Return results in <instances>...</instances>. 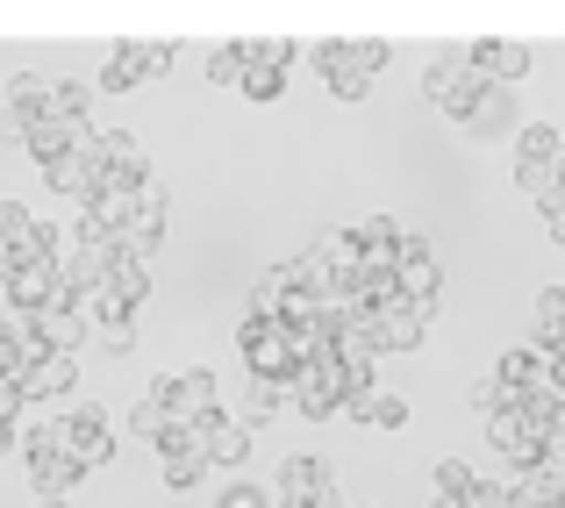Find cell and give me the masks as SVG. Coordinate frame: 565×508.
<instances>
[{"label":"cell","instance_id":"cell-25","mask_svg":"<svg viewBox=\"0 0 565 508\" xmlns=\"http://www.w3.org/2000/svg\"><path fill=\"white\" fill-rule=\"evenodd\" d=\"M565 158V137L552 123H523L515 129V172H530V166H558Z\"/></svg>","mask_w":565,"mask_h":508},{"label":"cell","instance_id":"cell-30","mask_svg":"<svg viewBox=\"0 0 565 508\" xmlns=\"http://www.w3.org/2000/svg\"><path fill=\"white\" fill-rule=\"evenodd\" d=\"M316 251L330 258V273L344 279V287L359 279V265H365V251H359V230H322V236H316Z\"/></svg>","mask_w":565,"mask_h":508},{"label":"cell","instance_id":"cell-21","mask_svg":"<svg viewBox=\"0 0 565 508\" xmlns=\"http://www.w3.org/2000/svg\"><path fill=\"white\" fill-rule=\"evenodd\" d=\"M72 387H79V358L51 351V358H36V372L22 380V401H65Z\"/></svg>","mask_w":565,"mask_h":508},{"label":"cell","instance_id":"cell-40","mask_svg":"<svg viewBox=\"0 0 565 508\" xmlns=\"http://www.w3.org/2000/svg\"><path fill=\"white\" fill-rule=\"evenodd\" d=\"M65 230H57V222H43L36 215V230H29V244H22V258H43V265H65Z\"/></svg>","mask_w":565,"mask_h":508},{"label":"cell","instance_id":"cell-27","mask_svg":"<svg viewBox=\"0 0 565 508\" xmlns=\"http://www.w3.org/2000/svg\"><path fill=\"white\" fill-rule=\"evenodd\" d=\"M43 179H51L57 193H72L79 208H94V193H100V158H57Z\"/></svg>","mask_w":565,"mask_h":508},{"label":"cell","instance_id":"cell-53","mask_svg":"<svg viewBox=\"0 0 565 508\" xmlns=\"http://www.w3.org/2000/svg\"><path fill=\"white\" fill-rule=\"evenodd\" d=\"M351 508H373V501H351Z\"/></svg>","mask_w":565,"mask_h":508},{"label":"cell","instance_id":"cell-9","mask_svg":"<svg viewBox=\"0 0 565 508\" xmlns=\"http://www.w3.org/2000/svg\"><path fill=\"white\" fill-rule=\"evenodd\" d=\"M337 495V480H330V466L322 458H287V466L273 473V508H322Z\"/></svg>","mask_w":565,"mask_h":508},{"label":"cell","instance_id":"cell-4","mask_svg":"<svg viewBox=\"0 0 565 508\" xmlns=\"http://www.w3.org/2000/svg\"><path fill=\"white\" fill-rule=\"evenodd\" d=\"M57 444H65L72 458H86V466H108V458L122 452L115 415L100 409V401H72V409H57Z\"/></svg>","mask_w":565,"mask_h":508},{"label":"cell","instance_id":"cell-14","mask_svg":"<svg viewBox=\"0 0 565 508\" xmlns=\"http://www.w3.org/2000/svg\"><path fill=\"white\" fill-rule=\"evenodd\" d=\"M429 330V301H386L373 308V343H380V358H394V351H415Z\"/></svg>","mask_w":565,"mask_h":508},{"label":"cell","instance_id":"cell-50","mask_svg":"<svg viewBox=\"0 0 565 508\" xmlns=\"http://www.w3.org/2000/svg\"><path fill=\"white\" fill-rule=\"evenodd\" d=\"M36 508H72V495H36Z\"/></svg>","mask_w":565,"mask_h":508},{"label":"cell","instance_id":"cell-18","mask_svg":"<svg viewBox=\"0 0 565 508\" xmlns=\"http://www.w3.org/2000/svg\"><path fill=\"white\" fill-rule=\"evenodd\" d=\"M22 458H29V487H36V495H72V487L94 473L86 458H72L65 444H51V452H22Z\"/></svg>","mask_w":565,"mask_h":508},{"label":"cell","instance_id":"cell-37","mask_svg":"<svg viewBox=\"0 0 565 508\" xmlns=\"http://www.w3.org/2000/svg\"><path fill=\"white\" fill-rule=\"evenodd\" d=\"M279 409H287V387H273V380H244V423H250V430L273 423Z\"/></svg>","mask_w":565,"mask_h":508},{"label":"cell","instance_id":"cell-35","mask_svg":"<svg viewBox=\"0 0 565 508\" xmlns=\"http://www.w3.org/2000/svg\"><path fill=\"white\" fill-rule=\"evenodd\" d=\"M86 108H94V86L86 80H57L51 86V123H94Z\"/></svg>","mask_w":565,"mask_h":508},{"label":"cell","instance_id":"cell-26","mask_svg":"<svg viewBox=\"0 0 565 508\" xmlns=\"http://www.w3.org/2000/svg\"><path fill=\"white\" fill-rule=\"evenodd\" d=\"M351 423H365V430H408V394H386V387H373V394L351 401Z\"/></svg>","mask_w":565,"mask_h":508},{"label":"cell","instance_id":"cell-15","mask_svg":"<svg viewBox=\"0 0 565 508\" xmlns=\"http://www.w3.org/2000/svg\"><path fill=\"white\" fill-rule=\"evenodd\" d=\"M308 57H316V72L330 80V94H337V100H365V94H373V80L351 65V36H322Z\"/></svg>","mask_w":565,"mask_h":508},{"label":"cell","instance_id":"cell-24","mask_svg":"<svg viewBox=\"0 0 565 508\" xmlns=\"http://www.w3.org/2000/svg\"><path fill=\"white\" fill-rule=\"evenodd\" d=\"M244 458H250V423L215 415V430H207V466H215V473H236Z\"/></svg>","mask_w":565,"mask_h":508},{"label":"cell","instance_id":"cell-44","mask_svg":"<svg viewBox=\"0 0 565 508\" xmlns=\"http://www.w3.org/2000/svg\"><path fill=\"white\" fill-rule=\"evenodd\" d=\"M279 94H287V72H265V65L244 72V100H258V108H265V100H279Z\"/></svg>","mask_w":565,"mask_h":508},{"label":"cell","instance_id":"cell-1","mask_svg":"<svg viewBox=\"0 0 565 508\" xmlns=\"http://www.w3.org/2000/svg\"><path fill=\"white\" fill-rule=\"evenodd\" d=\"M487 94H494V80L472 65V43H451V51L429 57V72H423V100H429L437 115H451L458 129L480 115V100H487Z\"/></svg>","mask_w":565,"mask_h":508},{"label":"cell","instance_id":"cell-22","mask_svg":"<svg viewBox=\"0 0 565 508\" xmlns=\"http://www.w3.org/2000/svg\"><path fill=\"white\" fill-rule=\"evenodd\" d=\"M287 273H294V294H308V301H337V294H344V279L330 273V258H322L316 244H308V251H294V258H287Z\"/></svg>","mask_w":565,"mask_h":508},{"label":"cell","instance_id":"cell-45","mask_svg":"<svg viewBox=\"0 0 565 508\" xmlns=\"http://www.w3.org/2000/svg\"><path fill=\"white\" fill-rule=\"evenodd\" d=\"M215 508H273V495H265L258 480H230V487L215 495Z\"/></svg>","mask_w":565,"mask_h":508},{"label":"cell","instance_id":"cell-48","mask_svg":"<svg viewBox=\"0 0 565 508\" xmlns=\"http://www.w3.org/2000/svg\"><path fill=\"white\" fill-rule=\"evenodd\" d=\"M544 466H565V409H558V423H552V437H544Z\"/></svg>","mask_w":565,"mask_h":508},{"label":"cell","instance_id":"cell-47","mask_svg":"<svg viewBox=\"0 0 565 508\" xmlns=\"http://www.w3.org/2000/svg\"><path fill=\"white\" fill-rule=\"evenodd\" d=\"M22 409H29V401H22V387H8V380H0V423H22Z\"/></svg>","mask_w":565,"mask_h":508},{"label":"cell","instance_id":"cell-13","mask_svg":"<svg viewBox=\"0 0 565 508\" xmlns=\"http://www.w3.org/2000/svg\"><path fill=\"white\" fill-rule=\"evenodd\" d=\"M166 222H172V201H166V187H143L137 193V215H129V230H122V258H143L151 265V251L166 244Z\"/></svg>","mask_w":565,"mask_h":508},{"label":"cell","instance_id":"cell-33","mask_svg":"<svg viewBox=\"0 0 565 508\" xmlns=\"http://www.w3.org/2000/svg\"><path fill=\"white\" fill-rule=\"evenodd\" d=\"M143 294H151V265H143V258H115V273H108V301L143 308Z\"/></svg>","mask_w":565,"mask_h":508},{"label":"cell","instance_id":"cell-8","mask_svg":"<svg viewBox=\"0 0 565 508\" xmlns=\"http://www.w3.org/2000/svg\"><path fill=\"white\" fill-rule=\"evenodd\" d=\"M57 265H43V258H14L8 273H0V301H8V316H36L43 301H57Z\"/></svg>","mask_w":565,"mask_h":508},{"label":"cell","instance_id":"cell-51","mask_svg":"<svg viewBox=\"0 0 565 508\" xmlns=\"http://www.w3.org/2000/svg\"><path fill=\"white\" fill-rule=\"evenodd\" d=\"M8 444H22V437H14V423H0V452H8Z\"/></svg>","mask_w":565,"mask_h":508},{"label":"cell","instance_id":"cell-5","mask_svg":"<svg viewBox=\"0 0 565 508\" xmlns=\"http://www.w3.org/2000/svg\"><path fill=\"white\" fill-rule=\"evenodd\" d=\"M180 65V51H172V43H115L108 51V65H100V94H129V86H143V80H166V72Z\"/></svg>","mask_w":565,"mask_h":508},{"label":"cell","instance_id":"cell-23","mask_svg":"<svg viewBox=\"0 0 565 508\" xmlns=\"http://www.w3.org/2000/svg\"><path fill=\"white\" fill-rule=\"evenodd\" d=\"M509 508H558V473L552 466H523V473H509Z\"/></svg>","mask_w":565,"mask_h":508},{"label":"cell","instance_id":"cell-28","mask_svg":"<svg viewBox=\"0 0 565 508\" xmlns=\"http://www.w3.org/2000/svg\"><path fill=\"white\" fill-rule=\"evenodd\" d=\"M401 236H408V230H401L394 215H365V222H359V251H365V265H394V258H401Z\"/></svg>","mask_w":565,"mask_h":508},{"label":"cell","instance_id":"cell-43","mask_svg":"<svg viewBox=\"0 0 565 508\" xmlns=\"http://www.w3.org/2000/svg\"><path fill=\"white\" fill-rule=\"evenodd\" d=\"M386 57H394V43L386 36H351V65L373 80V72H386Z\"/></svg>","mask_w":565,"mask_h":508},{"label":"cell","instance_id":"cell-19","mask_svg":"<svg viewBox=\"0 0 565 508\" xmlns=\"http://www.w3.org/2000/svg\"><path fill=\"white\" fill-rule=\"evenodd\" d=\"M472 65H480V72H487L494 86H515V80H530V65H537V57H530V43H509V36H480V43H472Z\"/></svg>","mask_w":565,"mask_h":508},{"label":"cell","instance_id":"cell-42","mask_svg":"<svg viewBox=\"0 0 565 508\" xmlns=\"http://www.w3.org/2000/svg\"><path fill=\"white\" fill-rule=\"evenodd\" d=\"M294 57H301L294 36H258L250 43V65H265V72H294Z\"/></svg>","mask_w":565,"mask_h":508},{"label":"cell","instance_id":"cell-7","mask_svg":"<svg viewBox=\"0 0 565 508\" xmlns=\"http://www.w3.org/2000/svg\"><path fill=\"white\" fill-rule=\"evenodd\" d=\"M544 437H552V430H544L530 409H509V415H494V423H487V444H494V452L509 458V473L544 466Z\"/></svg>","mask_w":565,"mask_h":508},{"label":"cell","instance_id":"cell-20","mask_svg":"<svg viewBox=\"0 0 565 508\" xmlns=\"http://www.w3.org/2000/svg\"><path fill=\"white\" fill-rule=\"evenodd\" d=\"M51 72H14V80H8V115H14V123H22V129H36V123H51Z\"/></svg>","mask_w":565,"mask_h":508},{"label":"cell","instance_id":"cell-32","mask_svg":"<svg viewBox=\"0 0 565 508\" xmlns=\"http://www.w3.org/2000/svg\"><path fill=\"white\" fill-rule=\"evenodd\" d=\"M530 330H537V351H558L565 337V287H544L537 308H530Z\"/></svg>","mask_w":565,"mask_h":508},{"label":"cell","instance_id":"cell-12","mask_svg":"<svg viewBox=\"0 0 565 508\" xmlns=\"http://www.w3.org/2000/svg\"><path fill=\"white\" fill-rule=\"evenodd\" d=\"M100 187H122V193H143L151 187V158L129 129H108L100 137Z\"/></svg>","mask_w":565,"mask_h":508},{"label":"cell","instance_id":"cell-29","mask_svg":"<svg viewBox=\"0 0 565 508\" xmlns=\"http://www.w3.org/2000/svg\"><path fill=\"white\" fill-rule=\"evenodd\" d=\"M515 129H523V123H515V100H509V86H494V94L480 100V115L466 123V137H515Z\"/></svg>","mask_w":565,"mask_h":508},{"label":"cell","instance_id":"cell-31","mask_svg":"<svg viewBox=\"0 0 565 508\" xmlns=\"http://www.w3.org/2000/svg\"><path fill=\"white\" fill-rule=\"evenodd\" d=\"M287 301H294V273L287 265H273V273H258V287H250V316H287Z\"/></svg>","mask_w":565,"mask_h":508},{"label":"cell","instance_id":"cell-54","mask_svg":"<svg viewBox=\"0 0 565 508\" xmlns=\"http://www.w3.org/2000/svg\"><path fill=\"white\" fill-rule=\"evenodd\" d=\"M558 179H565V158H558Z\"/></svg>","mask_w":565,"mask_h":508},{"label":"cell","instance_id":"cell-49","mask_svg":"<svg viewBox=\"0 0 565 508\" xmlns=\"http://www.w3.org/2000/svg\"><path fill=\"white\" fill-rule=\"evenodd\" d=\"M544 230H552V244H565V193H558L552 208H544Z\"/></svg>","mask_w":565,"mask_h":508},{"label":"cell","instance_id":"cell-6","mask_svg":"<svg viewBox=\"0 0 565 508\" xmlns=\"http://www.w3.org/2000/svg\"><path fill=\"white\" fill-rule=\"evenodd\" d=\"M151 401H166L172 423H201V415H215V372L207 366H186V372H158L151 380Z\"/></svg>","mask_w":565,"mask_h":508},{"label":"cell","instance_id":"cell-46","mask_svg":"<svg viewBox=\"0 0 565 508\" xmlns=\"http://www.w3.org/2000/svg\"><path fill=\"white\" fill-rule=\"evenodd\" d=\"M344 366V394L359 401V394H373V358H337Z\"/></svg>","mask_w":565,"mask_h":508},{"label":"cell","instance_id":"cell-3","mask_svg":"<svg viewBox=\"0 0 565 508\" xmlns=\"http://www.w3.org/2000/svg\"><path fill=\"white\" fill-rule=\"evenodd\" d=\"M287 409H301L308 423H322V415L351 409L344 366H337V343H330V351H308V358H301V372H294V387H287Z\"/></svg>","mask_w":565,"mask_h":508},{"label":"cell","instance_id":"cell-10","mask_svg":"<svg viewBox=\"0 0 565 508\" xmlns=\"http://www.w3.org/2000/svg\"><path fill=\"white\" fill-rule=\"evenodd\" d=\"M22 322L43 337V351H79V343L94 337V322L79 316V294H72V287H57V301H43L36 316H22Z\"/></svg>","mask_w":565,"mask_h":508},{"label":"cell","instance_id":"cell-17","mask_svg":"<svg viewBox=\"0 0 565 508\" xmlns=\"http://www.w3.org/2000/svg\"><path fill=\"white\" fill-rule=\"evenodd\" d=\"M36 358H51V351H43V337L29 330L22 316H0V380L22 387L29 372H36Z\"/></svg>","mask_w":565,"mask_h":508},{"label":"cell","instance_id":"cell-52","mask_svg":"<svg viewBox=\"0 0 565 508\" xmlns=\"http://www.w3.org/2000/svg\"><path fill=\"white\" fill-rule=\"evenodd\" d=\"M552 473H558V508H565V466H552Z\"/></svg>","mask_w":565,"mask_h":508},{"label":"cell","instance_id":"cell-39","mask_svg":"<svg viewBox=\"0 0 565 508\" xmlns=\"http://www.w3.org/2000/svg\"><path fill=\"white\" fill-rule=\"evenodd\" d=\"M29 230H36V215H29L22 201H14V193H0V244L14 251V258H22V244H29Z\"/></svg>","mask_w":565,"mask_h":508},{"label":"cell","instance_id":"cell-2","mask_svg":"<svg viewBox=\"0 0 565 508\" xmlns=\"http://www.w3.org/2000/svg\"><path fill=\"white\" fill-rule=\"evenodd\" d=\"M236 358L250 366V380H273V387H294V372H301V343H294V330L273 322V316L236 322Z\"/></svg>","mask_w":565,"mask_h":508},{"label":"cell","instance_id":"cell-36","mask_svg":"<svg viewBox=\"0 0 565 508\" xmlns=\"http://www.w3.org/2000/svg\"><path fill=\"white\" fill-rule=\"evenodd\" d=\"M244 72H250V43H215L207 51V80L215 86H244Z\"/></svg>","mask_w":565,"mask_h":508},{"label":"cell","instance_id":"cell-41","mask_svg":"<svg viewBox=\"0 0 565 508\" xmlns=\"http://www.w3.org/2000/svg\"><path fill=\"white\" fill-rule=\"evenodd\" d=\"M509 409H523V401H515L501 380H480V387H472V415H480V423H494V415H509Z\"/></svg>","mask_w":565,"mask_h":508},{"label":"cell","instance_id":"cell-11","mask_svg":"<svg viewBox=\"0 0 565 508\" xmlns=\"http://www.w3.org/2000/svg\"><path fill=\"white\" fill-rule=\"evenodd\" d=\"M394 287H401V301H429V308H437L444 265H437V251H429V236H401V258H394Z\"/></svg>","mask_w":565,"mask_h":508},{"label":"cell","instance_id":"cell-16","mask_svg":"<svg viewBox=\"0 0 565 508\" xmlns=\"http://www.w3.org/2000/svg\"><path fill=\"white\" fill-rule=\"evenodd\" d=\"M494 380L509 387L515 401H530V394H544L552 387V351H537V343H515V351H501V366H494Z\"/></svg>","mask_w":565,"mask_h":508},{"label":"cell","instance_id":"cell-38","mask_svg":"<svg viewBox=\"0 0 565 508\" xmlns=\"http://www.w3.org/2000/svg\"><path fill=\"white\" fill-rule=\"evenodd\" d=\"M129 437H143V444H166V437H172V415H166V401H151V394H143L137 409H129Z\"/></svg>","mask_w":565,"mask_h":508},{"label":"cell","instance_id":"cell-34","mask_svg":"<svg viewBox=\"0 0 565 508\" xmlns=\"http://www.w3.org/2000/svg\"><path fill=\"white\" fill-rule=\"evenodd\" d=\"M429 487H437V501H458V508H472V487H480V473H472L466 458H437Z\"/></svg>","mask_w":565,"mask_h":508}]
</instances>
